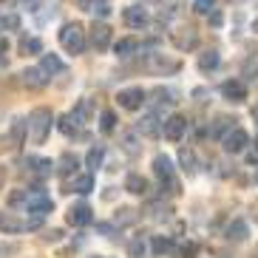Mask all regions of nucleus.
Returning <instances> with one entry per match:
<instances>
[{"mask_svg":"<svg viewBox=\"0 0 258 258\" xmlns=\"http://www.w3.org/2000/svg\"><path fill=\"white\" fill-rule=\"evenodd\" d=\"M252 31H255V34H258V20H255V23H252Z\"/></svg>","mask_w":258,"mask_h":258,"instance_id":"nucleus-49","label":"nucleus"},{"mask_svg":"<svg viewBox=\"0 0 258 258\" xmlns=\"http://www.w3.org/2000/svg\"><path fill=\"white\" fill-rule=\"evenodd\" d=\"M184 131H187V119H184L182 114H173L162 122V134H165L167 142H179V139L184 137Z\"/></svg>","mask_w":258,"mask_h":258,"instance_id":"nucleus-11","label":"nucleus"},{"mask_svg":"<svg viewBox=\"0 0 258 258\" xmlns=\"http://www.w3.org/2000/svg\"><path fill=\"white\" fill-rule=\"evenodd\" d=\"M151 250H153V255H167V252L173 250V238H167V235H153Z\"/></svg>","mask_w":258,"mask_h":258,"instance_id":"nucleus-30","label":"nucleus"},{"mask_svg":"<svg viewBox=\"0 0 258 258\" xmlns=\"http://www.w3.org/2000/svg\"><path fill=\"white\" fill-rule=\"evenodd\" d=\"M80 6H83L85 12H94V15L105 17L108 12H111V0H80Z\"/></svg>","mask_w":258,"mask_h":258,"instance_id":"nucleus-27","label":"nucleus"},{"mask_svg":"<svg viewBox=\"0 0 258 258\" xmlns=\"http://www.w3.org/2000/svg\"><path fill=\"white\" fill-rule=\"evenodd\" d=\"M221 62V54L216 51V48H207L205 54H199V69L202 71H216Z\"/></svg>","mask_w":258,"mask_h":258,"instance_id":"nucleus-24","label":"nucleus"},{"mask_svg":"<svg viewBox=\"0 0 258 258\" xmlns=\"http://www.w3.org/2000/svg\"><path fill=\"white\" fill-rule=\"evenodd\" d=\"M134 213H137V210H131V207H122V210H116V224H131V221L137 219Z\"/></svg>","mask_w":258,"mask_h":258,"instance_id":"nucleus-41","label":"nucleus"},{"mask_svg":"<svg viewBox=\"0 0 258 258\" xmlns=\"http://www.w3.org/2000/svg\"><path fill=\"white\" fill-rule=\"evenodd\" d=\"M40 69L46 71V77H54V74H60V71H66V66H62V60L57 57V54H43Z\"/></svg>","mask_w":258,"mask_h":258,"instance_id":"nucleus-25","label":"nucleus"},{"mask_svg":"<svg viewBox=\"0 0 258 258\" xmlns=\"http://www.w3.org/2000/svg\"><path fill=\"white\" fill-rule=\"evenodd\" d=\"M247 165H258V139L247 145Z\"/></svg>","mask_w":258,"mask_h":258,"instance_id":"nucleus-42","label":"nucleus"},{"mask_svg":"<svg viewBox=\"0 0 258 258\" xmlns=\"http://www.w3.org/2000/svg\"><path fill=\"white\" fill-rule=\"evenodd\" d=\"M6 51H9V40H6V37H0V66L6 62V60H3V54H6Z\"/></svg>","mask_w":258,"mask_h":258,"instance_id":"nucleus-45","label":"nucleus"},{"mask_svg":"<svg viewBox=\"0 0 258 258\" xmlns=\"http://www.w3.org/2000/svg\"><path fill=\"white\" fill-rule=\"evenodd\" d=\"M210 23H213V26H221V15H219V12H213V17H210Z\"/></svg>","mask_w":258,"mask_h":258,"instance_id":"nucleus-47","label":"nucleus"},{"mask_svg":"<svg viewBox=\"0 0 258 258\" xmlns=\"http://www.w3.org/2000/svg\"><path fill=\"white\" fill-rule=\"evenodd\" d=\"M99 128H102V134H111V131L116 128V114L114 111H102V116H99Z\"/></svg>","mask_w":258,"mask_h":258,"instance_id":"nucleus-36","label":"nucleus"},{"mask_svg":"<svg viewBox=\"0 0 258 258\" xmlns=\"http://www.w3.org/2000/svg\"><path fill=\"white\" fill-rule=\"evenodd\" d=\"M26 167H29L31 176H37V179H48L54 173V162L46 159V156H29L26 159Z\"/></svg>","mask_w":258,"mask_h":258,"instance_id":"nucleus-15","label":"nucleus"},{"mask_svg":"<svg viewBox=\"0 0 258 258\" xmlns=\"http://www.w3.org/2000/svg\"><path fill=\"white\" fill-rule=\"evenodd\" d=\"M148 213H151L153 219H170V213H173V207L170 205H162V202H156V205L148 207Z\"/></svg>","mask_w":258,"mask_h":258,"instance_id":"nucleus-37","label":"nucleus"},{"mask_svg":"<svg viewBox=\"0 0 258 258\" xmlns=\"http://www.w3.org/2000/svg\"><path fill=\"white\" fill-rule=\"evenodd\" d=\"M137 48H139V40L137 37H122L119 43L114 46V51H116V57H131Z\"/></svg>","mask_w":258,"mask_h":258,"instance_id":"nucleus-31","label":"nucleus"},{"mask_svg":"<svg viewBox=\"0 0 258 258\" xmlns=\"http://www.w3.org/2000/svg\"><path fill=\"white\" fill-rule=\"evenodd\" d=\"M20 54H43V40L40 37H23L20 40Z\"/></svg>","mask_w":258,"mask_h":258,"instance_id":"nucleus-32","label":"nucleus"},{"mask_svg":"<svg viewBox=\"0 0 258 258\" xmlns=\"http://www.w3.org/2000/svg\"><path fill=\"white\" fill-rule=\"evenodd\" d=\"M20 26V20H17L15 15H9V17H0V29H17Z\"/></svg>","mask_w":258,"mask_h":258,"instance_id":"nucleus-43","label":"nucleus"},{"mask_svg":"<svg viewBox=\"0 0 258 258\" xmlns=\"http://www.w3.org/2000/svg\"><path fill=\"white\" fill-rule=\"evenodd\" d=\"M247 235H250L247 221H241V219H233V221H230V227H227V238H230V241H244Z\"/></svg>","mask_w":258,"mask_h":258,"instance_id":"nucleus-26","label":"nucleus"},{"mask_svg":"<svg viewBox=\"0 0 258 258\" xmlns=\"http://www.w3.org/2000/svg\"><path fill=\"white\" fill-rule=\"evenodd\" d=\"M91 258H102V255H91Z\"/></svg>","mask_w":258,"mask_h":258,"instance_id":"nucleus-52","label":"nucleus"},{"mask_svg":"<svg viewBox=\"0 0 258 258\" xmlns=\"http://www.w3.org/2000/svg\"><path fill=\"white\" fill-rule=\"evenodd\" d=\"M54 167H57V173H60V176H77V167H80V162H77L74 153H62Z\"/></svg>","mask_w":258,"mask_h":258,"instance_id":"nucleus-20","label":"nucleus"},{"mask_svg":"<svg viewBox=\"0 0 258 258\" xmlns=\"http://www.w3.org/2000/svg\"><path fill=\"white\" fill-rule=\"evenodd\" d=\"M139 69L148 71V74L162 77V74H176V71L182 69V62L173 60V57H165L159 51H151V54H145V60L139 62Z\"/></svg>","mask_w":258,"mask_h":258,"instance_id":"nucleus-3","label":"nucleus"},{"mask_svg":"<svg viewBox=\"0 0 258 258\" xmlns=\"http://www.w3.org/2000/svg\"><path fill=\"white\" fill-rule=\"evenodd\" d=\"M60 43L69 54H83L85 51V26L83 23H66L60 29Z\"/></svg>","mask_w":258,"mask_h":258,"instance_id":"nucleus-5","label":"nucleus"},{"mask_svg":"<svg viewBox=\"0 0 258 258\" xmlns=\"http://www.w3.org/2000/svg\"><path fill=\"white\" fill-rule=\"evenodd\" d=\"M179 162H182V170L187 176L196 173V156H193V151H187V148H184V151L179 153Z\"/></svg>","mask_w":258,"mask_h":258,"instance_id":"nucleus-33","label":"nucleus"},{"mask_svg":"<svg viewBox=\"0 0 258 258\" xmlns=\"http://www.w3.org/2000/svg\"><path fill=\"white\" fill-rule=\"evenodd\" d=\"M51 125H54V114L51 108H34L29 114V122H26V134L34 145H43L46 137L51 134Z\"/></svg>","mask_w":258,"mask_h":258,"instance_id":"nucleus-1","label":"nucleus"},{"mask_svg":"<svg viewBox=\"0 0 258 258\" xmlns=\"http://www.w3.org/2000/svg\"><path fill=\"white\" fill-rule=\"evenodd\" d=\"M252 122H255V128H258V102H255V108H252Z\"/></svg>","mask_w":258,"mask_h":258,"instance_id":"nucleus-48","label":"nucleus"},{"mask_svg":"<svg viewBox=\"0 0 258 258\" xmlns=\"http://www.w3.org/2000/svg\"><path fill=\"white\" fill-rule=\"evenodd\" d=\"M250 258H258V247H255V250H252V255Z\"/></svg>","mask_w":258,"mask_h":258,"instance_id":"nucleus-50","label":"nucleus"},{"mask_svg":"<svg viewBox=\"0 0 258 258\" xmlns=\"http://www.w3.org/2000/svg\"><path fill=\"white\" fill-rule=\"evenodd\" d=\"M145 250H148V247H145L142 238H134V241L128 244V255H131V258H142Z\"/></svg>","mask_w":258,"mask_h":258,"instance_id":"nucleus-39","label":"nucleus"},{"mask_svg":"<svg viewBox=\"0 0 258 258\" xmlns=\"http://www.w3.org/2000/svg\"><path fill=\"white\" fill-rule=\"evenodd\" d=\"M51 210H54V202H51V196H48L43 187L26 190V199H23V213H26V216L43 221V216H46V213H51Z\"/></svg>","mask_w":258,"mask_h":258,"instance_id":"nucleus-2","label":"nucleus"},{"mask_svg":"<svg viewBox=\"0 0 258 258\" xmlns=\"http://www.w3.org/2000/svg\"><path fill=\"white\" fill-rule=\"evenodd\" d=\"M69 190H74V193H80V196L91 193V190H94V176L91 173H77L74 179H71Z\"/></svg>","mask_w":258,"mask_h":258,"instance_id":"nucleus-19","label":"nucleus"},{"mask_svg":"<svg viewBox=\"0 0 258 258\" xmlns=\"http://www.w3.org/2000/svg\"><path fill=\"white\" fill-rule=\"evenodd\" d=\"M153 173H156V179H159L162 190L167 187V193H179L176 167H173V162H170V156H165V153H156V156H153Z\"/></svg>","mask_w":258,"mask_h":258,"instance_id":"nucleus-4","label":"nucleus"},{"mask_svg":"<svg viewBox=\"0 0 258 258\" xmlns=\"http://www.w3.org/2000/svg\"><path fill=\"white\" fill-rule=\"evenodd\" d=\"M116 102H119V108H125V111H139V108L148 102V91L139 88V85H134V88H122V91L116 94Z\"/></svg>","mask_w":258,"mask_h":258,"instance_id":"nucleus-7","label":"nucleus"},{"mask_svg":"<svg viewBox=\"0 0 258 258\" xmlns=\"http://www.w3.org/2000/svg\"><path fill=\"white\" fill-rule=\"evenodd\" d=\"M125 190L134 193V196H145V193H148V179H142L139 173H128V179H125Z\"/></svg>","mask_w":258,"mask_h":258,"instance_id":"nucleus-23","label":"nucleus"},{"mask_svg":"<svg viewBox=\"0 0 258 258\" xmlns=\"http://www.w3.org/2000/svg\"><path fill=\"white\" fill-rule=\"evenodd\" d=\"M91 111H94V102H91L88 97H85L83 102L74 108V114H77V119H80V122H88V119H91Z\"/></svg>","mask_w":258,"mask_h":258,"instance_id":"nucleus-35","label":"nucleus"},{"mask_svg":"<svg viewBox=\"0 0 258 258\" xmlns=\"http://www.w3.org/2000/svg\"><path fill=\"white\" fill-rule=\"evenodd\" d=\"M255 184H258V170H255Z\"/></svg>","mask_w":258,"mask_h":258,"instance_id":"nucleus-51","label":"nucleus"},{"mask_svg":"<svg viewBox=\"0 0 258 258\" xmlns=\"http://www.w3.org/2000/svg\"><path fill=\"white\" fill-rule=\"evenodd\" d=\"M57 128H60V134L62 137H80V131H83V122L77 119V114L71 111V114H66V116H60V122H57Z\"/></svg>","mask_w":258,"mask_h":258,"instance_id":"nucleus-17","label":"nucleus"},{"mask_svg":"<svg viewBox=\"0 0 258 258\" xmlns=\"http://www.w3.org/2000/svg\"><path fill=\"white\" fill-rule=\"evenodd\" d=\"M102 162H105V145H94L91 151H88V156H85V167L94 173V170L102 167Z\"/></svg>","mask_w":258,"mask_h":258,"instance_id":"nucleus-22","label":"nucleus"},{"mask_svg":"<svg viewBox=\"0 0 258 258\" xmlns=\"http://www.w3.org/2000/svg\"><path fill=\"white\" fill-rule=\"evenodd\" d=\"M48 80H51V77H46V71L40 69H26L23 74H20V83L26 85V88H31V91H34V88H46L48 85Z\"/></svg>","mask_w":258,"mask_h":258,"instance_id":"nucleus-16","label":"nucleus"},{"mask_svg":"<svg viewBox=\"0 0 258 258\" xmlns=\"http://www.w3.org/2000/svg\"><path fill=\"white\" fill-rule=\"evenodd\" d=\"M66 221H69L71 227H88V224L94 221L91 205H85V202H80V205H71L69 213H66Z\"/></svg>","mask_w":258,"mask_h":258,"instance_id":"nucleus-10","label":"nucleus"},{"mask_svg":"<svg viewBox=\"0 0 258 258\" xmlns=\"http://www.w3.org/2000/svg\"><path fill=\"white\" fill-rule=\"evenodd\" d=\"M219 91L227 102H235V105H238V102L247 99V83H244V80H227V83H221Z\"/></svg>","mask_w":258,"mask_h":258,"instance_id":"nucleus-13","label":"nucleus"},{"mask_svg":"<svg viewBox=\"0 0 258 258\" xmlns=\"http://www.w3.org/2000/svg\"><path fill=\"white\" fill-rule=\"evenodd\" d=\"M122 148H125L128 156H139V151H142V148H139L137 134H125V137H122Z\"/></svg>","mask_w":258,"mask_h":258,"instance_id":"nucleus-34","label":"nucleus"},{"mask_svg":"<svg viewBox=\"0 0 258 258\" xmlns=\"http://www.w3.org/2000/svg\"><path fill=\"white\" fill-rule=\"evenodd\" d=\"M179 255H182V258H196V255H199V244H196V241L182 244V247H179Z\"/></svg>","mask_w":258,"mask_h":258,"instance_id":"nucleus-40","label":"nucleus"},{"mask_svg":"<svg viewBox=\"0 0 258 258\" xmlns=\"http://www.w3.org/2000/svg\"><path fill=\"white\" fill-rule=\"evenodd\" d=\"M235 119H230V116H216V122L210 125V137H216V139H221L227 131H233L235 125H233Z\"/></svg>","mask_w":258,"mask_h":258,"instance_id":"nucleus-28","label":"nucleus"},{"mask_svg":"<svg viewBox=\"0 0 258 258\" xmlns=\"http://www.w3.org/2000/svg\"><path fill=\"white\" fill-rule=\"evenodd\" d=\"M148 97H153L151 102H153V108H156V111H162V108H170V105L176 102V99H173V94H170V91H165V88H156V91H153V94H148Z\"/></svg>","mask_w":258,"mask_h":258,"instance_id":"nucleus-29","label":"nucleus"},{"mask_svg":"<svg viewBox=\"0 0 258 258\" xmlns=\"http://www.w3.org/2000/svg\"><path fill=\"white\" fill-rule=\"evenodd\" d=\"M43 238H46V241H60V238H62V230H48Z\"/></svg>","mask_w":258,"mask_h":258,"instance_id":"nucleus-44","label":"nucleus"},{"mask_svg":"<svg viewBox=\"0 0 258 258\" xmlns=\"http://www.w3.org/2000/svg\"><path fill=\"white\" fill-rule=\"evenodd\" d=\"M34 227H40V221L31 219V216H20L15 210L0 213V230L3 233H23V230H34Z\"/></svg>","mask_w":258,"mask_h":258,"instance_id":"nucleus-6","label":"nucleus"},{"mask_svg":"<svg viewBox=\"0 0 258 258\" xmlns=\"http://www.w3.org/2000/svg\"><path fill=\"white\" fill-rule=\"evenodd\" d=\"M193 12L196 15H210V12H216V0H193Z\"/></svg>","mask_w":258,"mask_h":258,"instance_id":"nucleus-38","label":"nucleus"},{"mask_svg":"<svg viewBox=\"0 0 258 258\" xmlns=\"http://www.w3.org/2000/svg\"><path fill=\"white\" fill-rule=\"evenodd\" d=\"M247 145H250V134H247L244 128H233V131H227V134L221 137L224 153H241V151H247Z\"/></svg>","mask_w":258,"mask_h":258,"instance_id":"nucleus-8","label":"nucleus"},{"mask_svg":"<svg viewBox=\"0 0 258 258\" xmlns=\"http://www.w3.org/2000/svg\"><path fill=\"white\" fill-rule=\"evenodd\" d=\"M85 34H91L94 51H108V46H111V26H108V23H102V20H94L91 31H85Z\"/></svg>","mask_w":258,"mask_h":258,"instance_id":"nucleus-12","label":"nucleus"},{"mask_svg":"<svg viewBox=\"0 0 258 258\" xmlns=\"http://www.w3.org/2000/svg\"><path fill=\"white\" fill-rule=\"evenodd\" d=\"M137 131L142 134V137H159L162 134V125H159V119L156 116H142V119L137 122Z\"/></svg>","mask_w":258,"mask_h":258,"instance_id":"nucleus-21","label":"nucleus"},{"mask_svg":"<svg viewBox=\"0 0 258 258\" xmlns=\"http://www.w3.org/2000/svg\"><path fill=\"white\" fill-rule=\"evenodd\" d=\"M97 230L99 233H105V235H114V227H111V224H97Z\"/></svg>","mask_w":258,"mask_h":258,"instance_id":"nucleus-46","label":"nucleus"},{"mask_svg":"<svg viewBox=\"0 0 258 258\" xmlns=\"http://www.w3.org/2000/svg\"><path fill=\"white\" fill-rule=\"evenodd\" d=\"M122 20H125L128 29H145L151 17H148V9L145 6H128L125 12H122Z\"/></svg>","mask_w":258,"mask_h":258,"instance_id":"nucleus-14","label":"nucleus"},{"mask_svg":"<svg viewBox=\"0 0 258 258\" xmlns=\"http://www.w3.org/2000/svg\"><path fill=\"white\" fill-rule=\"evenodd\" d=\"M23 139H26V122L17 119L15 125L9 128V134L3 137V145H6V148H20V145H23Z\"/></svg>","mask_w":258,"mask_h":258,"instance_id":"nucleus-18","label":"nucleus"},{"mask_svg":"<svg viewBox=\"0 0 258 258\" xmlns=\"http://www.w3.org/2000/svg\"><path fill=\"white\" fill-rule=\"evenodd\" d=\"M170 40L179 51H193L199 46V31L193 26H179L176 31H170Z\"/></svg>","mask_w":258,"mask_h":258,"instance_id":"nucleus-9","label":"nucleus"}]
</instances>
